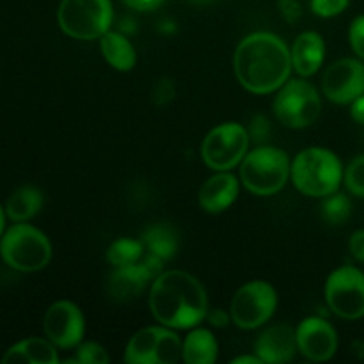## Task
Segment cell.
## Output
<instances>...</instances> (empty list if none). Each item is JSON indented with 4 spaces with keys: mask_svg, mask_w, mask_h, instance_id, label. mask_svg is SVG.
Here are the masks:
<instances>
[{
    "mask_svg": "<svg viewBox=\"0 0 364 364\" xmlns=\"http://www.w3.org/2000/svg\"><path fill=\"white\" fill-rule=\"evenodd\" d=\"M233 68L242 87L252 95L279 91L294 70L287 43L272 32L245 36L235 50Z\"/></svg>",
    "mask_w": 364,
    "mask_h": 364,
    "instance_id": "cell-1",
    "label": "cell"
},
{
    "mask_svg": "<svg viewBox=\"0 0 364 364\" xmlns=\"http://www.w3.org/2000/svg\"><path fill=\"white\" fill-rule=\"evenodd\" d=\"M149 309L162 326L192 329L208 315V297L198 277L183 270H169L153 281Z\"/></svg>",
    "mask_w": 364,
    "mask_h": 364,
    "instance_id": "cell-2",
    "label": "cell"
},
{
    "mask_svg": "<svg viewBox=\"0 0 364 364\" xmlns=\"http://www.w3.org/2000/svg\"><path fill=\"white\" fill-rule=\"evenodd\" d=\"M343 174L340 159L331 149L318 146L302 149L290 167L295 188L309 198H326L338 192Z\"/></svg>",
    "mask_w": 364,
    "mask_h": 364,
    "instance_id": "cell-3",
    "label": "cell"
},
{
    "mask_svg": "<svg viewBox=\"0 0 364 364\" xmlns=\"http://www.w3.org/2000/svg\"><path fill=\"white\" fill-rule=\"evenodd\" d=\"M0 256L18 272H38L52 259V244L38 228L16 223L0 238Z\"/></svg>",
    "mask_w": 364,
    "mask_h": 364,
    "instance_id": "cell-4",
    "label": "cell"
},
{
    "mask_svg": "<svg viewBox=\"0 0 364 364\" xmlns=\"http://www.w3.org/2000/svg\"><path fill=\"white\" fill-rule=\"evenodd\" d=\"M290 160L287 153L274 146H259L240 162V180L256 196L277 194L290 178Z\"/></svg>",
    "mask_w": 364,
    "mask_h": 364,
    "instance_id": "cell-5",
    "label": "cell"
},
{
    "mask_svg": "<svg viewBox=\"0 0 364 364\" xmlns=\"http://www.w3.org/2000/svg\"><path fill=\"white\" fill-rule=\"evenodd\" d=\"M112 16L110 0H63L57 11L60 31L80 41L102 38L109 32Z\"/></svg>",
    "mask_w": 364,
    "mask_h": 364,
    "instance_id": "cell-6",
    "label": "cell"
},
{
    "mask_svg": "<svg viewBox=\"0 0 364 364\" xmlns=\"http://www.w3.org/2000/svg\"><path fill=\"white\" fill-rule=\"evenodd\" d=\"M322 112V98L311 82L288 80L277 91L274 100V114L281 124L294 130L311 127Z\"/></svg>",
    "mask_w": 364,
    "mask_h": 364,
    "instance_id": "cell-7",
    "label": "cell"
},
{
    "mask_svg": "<svg viewBox=\"0 0 364 364\" xmlns=\"http://www.w3.org/2000/svg\"><path fill=\"white\" fill-rule=\"evenodd\" d=\"M123 359L128 364H174L183 359V341L171 327H146L128 341Z\"/></svg>",
    "mask_w": 364,
    "mask_h": 364,
    "instance_id": "cell-8",
    "label": "cell"
},
{
    "mask_svg": "<svg viewBox=\"0 0 364 364\" xmlns=\"http://www.w3.org/2000/svg\"><path fill=\"white\" fill-rule=\"evenodd\" d=\"M249 137L247 128L240 123H223L206 134L201 146L203 162L213 171H231L247 155Z\"/></svg>",
    "mask_w": 364,
    "mask_h": 364,
    "instance_id": "cell-9",
    "label": "cell"
},
{
    "mask_svg": "<svg viewBox=\"0 0 364 364\" xmlns=\"http://www.w3.org/2000/svg\"><path fill=\"white\" fill-rule=\"evenodd\" d=\"M277 308V294L267 281L245 283L231 301V322L245 331L265 326Z\"/></svg>",
    "mask_w": 364,
    "mask_h": 364,
    "instance_id": "cell-10",
    "label": "cell"
},
{
    "mask_svg": "<svg viewBox=\"0 0 364 364\" xmlns=\"http://www.w3.org/2000/svg\"><path fill=\"white\" fill-rule=\"evenodd\" d=\"M326 301L331 311L343 320L364 316V274L352 265L340 267L326 281Z\"/></svg>",
    "mask_w": 364,
    "mask_h": 364,
    "instance_id": "cell-11",
    "label": "cell"
},
{
    "mask_svg": "<svg viewBox=\"0 0 364 364\" xmlns=\"http://www.w3.org/2000/svg\"><path fill=\"white\" fill-rule=\"evenodd\" d=\"M164 262L156 256L148 255L142 256L139 263L128 267H116L107 281V294L117 304L132 302L144 294L148 284L153 277H159L162 274Z\"/></svg>",
    "mask_w": 364,
    "mask_h": 364,
    "instance_id": "cell-12",
    "label": "cell"
},
{
    "mask_svg": "<svg viewBox=\"0 0 364 364\" xmlns=\"http://www.w3.org/2000/svg\"><path fill=\"white\" fill-rule=\"evenodd\" d=\"M43 329L57 348H75L84 340V313L71 301L53 302L45 313Z\"/></svg>",
    "mask_w": 364,
    "mask_h": 364,
    "instance_id": "cell-13",
    "label": "cell"
},
{
    "mask_svg": "<svg viewBox=\"0 0 364 364\" xmlns=\"http://www.w3.org/2000/svg\"><path fill=\"white\" fill-rule=\"evenodd\" d=\"M322 91L327 100L347 105L364 95V63L340 59L331 64L322 77Z\"/></svg>",
    "mask_w": 364,
    "mask_h": 364,
    "instance_id": "cell-14",
    "label": "cell"
},
{
    "mask_svg": "<svg viewBox=\"0 0 364 364\" xmlns=\"http://www.w3.org/2000/svg\"><path fill=\"white\" fill-rule=\"evenodd\" d=\"M297 347L309 361H329L338 350V334L327 320L308 316L297 327Z\"/></svg>",
    "mask_w": 364,
    "mask_h": 364,
    "instance_id": "cell-15",
    "label": "cell"
},
{
    "mask_svg": "<svg viewBox=\"0 0 364 364\" xmlns=\"http://www.w3.org/2000/svg\"><path fill=\"white\" fill-rule=\"evenodd\" d=\"M297 329L288 323H276L263 331L255 343V352L263 363L281 364L294 359L297 352Z\"/></svg>",
    "mask_w": 364,
    "mask_h": 364,
    "instance_id": "cell-16",
    "label": "cell"
},
{
    "mask_svg": "<svg viewBox=\"0 0 364 364\" xmlns=\"http://www.w3.org/2000/svg\"><path fill=\"white\" fill-rule=\"evenodd\" d=\"M199 205L208 213H220L230 208L238 198V180L228 171H219L208 178L199 191Z\"/></svg>",
    "mask_w": 364,
    "mask_h": 364,
    "instance_id": "cell-17",
    "label": "cell"
},
{
    "mask_svg": "<svg viewBox=\"0 0 364 364\" xmlns=\"http://www.w3.org/2000/svg\"><path fill=\"white\" fill-rule=\"evenodd\" d=\"M291 66L301 77H311L326 59V43L318 32L306 31L295 39L294 46L290 50Z\"/></svg>",
    "mask_w": 364,
    "mask_h": 364,
    "instance_id": "cell-18",
    "label": "cell"
},
{
    "mask_svg": "<svg viewBox=\"0 0 364 364\" xmlns=\"http://www.w3.org/2000/svg\"><path fill=\"white\" fill-rule=\"evenodd\" d=\"M4 364H18V363H36V364H57L59 355H57L55 345L46 338H27L20 343L13 345L9 350L4 354Z\"/></svg>",
    "mask_w": 364,
    "mask_h": 364,
    "instance_id": "cell-19",
    "label": "cell"
},
{
    "mask_svg": "<svg viewBox=\"0 0 364 364\" xmlns=\"http://www.w3.org/2000/svg\"><path fill=\"white\" fill-rule=\"evenodd\" d=\"M100 48H102L107 63L117 71L134 70L135 63H137V53H135L134 45L127 36L119 34V32H105L100 38Z\"/></svg>",
    "mask_w": 364,
    "mask_h": 364,
    "instance_id": "cell-20",
    "label": "cell"
},
{
    "mask_svg": "<svg viewBox=\"0 0 364 364\" xmlns=\"http://www.w3.org/2000/svg\"><path fill=\"white\" fill-rule=\"evenodd\" d=\"M219 358L215 336L206 329H194L183 341V361L187 364H213Z\"/></svg>",
    "mask_w": 364,
    "mask_h": 364,
    "instance_id": "cell-21",
    "label": "cell"
},
{
    "mask_svg": "<svg viewBox=\"0 0 364 364\" xmlns=\"http://www.w3.org/2000/svg\"><path fill=\"white\" fill-rule=\"evenodd\" d=\"M43 208V194L36 187H20L6 203V215L14 223H27Z\"/></svg>",
    "mask_w": 364,
    "mask_h": 364,
    "instance_id": "cell-22",
    "label": "cell"
},
{
    "mask_svg": "<svg viewBox=\"0 0 364 364\" xmlns=\"http://www.w3.org/2000/svg\"><path fill=\"white\" fill-rule=\"evenodd\" d=\"M142 244L148 255L156 256L162 262L173 258L178 251V235L167 224H155L148 228L141 237Z\"/></svg>",
    "mask_w": 364,
    "mask_h": 364,
    "instance_id": "cell-23",
    "label": "cell"
},
{
    "mask_svg": "<svg viewBox=\"0 0 364 364\" xmlns=\"http://www.w3.org/2000/svg\"><path fill=\"white\" fill-rule=\"evenodd\" d=\"M144 244L135 238H117L107 249V262L116 267H128L139 263L144 256Z\"/></svg>",
    "mask_w": 364,
    "mask_h": 364,
    "instance_id": "cell-24",
    "label": "cell"
},
{
    "mask_svg": "<svg viewBox=\"0 0 364 364\" xmlns=\"http://www.w3.org/2000/svg\"><path fill=\"white\" fill-rule=\"evenodd\" d=\"M352 213L350 199L341 192H334V194L326 196L323 198L322 206H320V215L331 226H341L348 220Z\"/></svg>",
    "mask_w": 364,
    "mask_h": 364,
    "instance_id": "cell-25",
    "label": "cell"
},
{
    "mask_svg": "<svg viewBox=\"0 0 364 364\" xmlns=\"http://www.w3.org/2000/svg\"><path fill=\"white\" fill-rule=\"evenodd\" d=\"M343 181L350 194H354L355 198H364V155H359L348 164Z\"/></svg>",
    "mask_w": 364,
    "mask_h": 364,
    "instance_id": "cell-26",
    "label": "cell"
},
{
    "mask_svg": "<svg viewBox=\"0 0 364 364\" xmlns=\"http://www.w3.org/2000/svg\"><path fill=\"white\" fill-rule=\"evenodd\" d=\"M110 361L109 354L102 345L95 343V341H85L77 347V354L73 359L68 363H78V364H107Z\"/></svg>",
    "mask_w": 364,
    "mask_h": 364,
    "instance_id": "cell-27",
    "label": "cell"
},
{
    "mask_svg": "<svg viewBox=\"0 0 364 364\" xmlns=\"http://www.w3.org/2000/svg\"><path fill=\"white\" fill-rule=\"evenodd\" d=\"M348 7V0H311L313 13L322 18H333L343 13Z\"/></svg>",
    "mask_w": 364,
    "mask_h": 364,
    "instance_id": "cell-28",
    "label": "cell"
},
{
    "mask_svg": "<svg viewBox=\"0 0 364 364\" xmlns=\"http://www.w3.org/2000/svg\"><path fill=\"white\" fill-rule=\"evenodd\" d=\"M348 41L359 59L364 60V14L355 18L348 28Z\"/></svg>",
    "mask_w": 364,
    "mask_h": 364,
    "instance_id": "cell-29",
    "label": "cell"
},
{
    "mask_svg": "<svg viewBox=\"0 0 364 364\" xmlns=\"http://www.w3.org/2000/svg\"><path fill=\"white\" fill-rule=\"evenodd\" d=\"M249 132V137L255 139L256 142H263L270 134V124L269 119L262 114H256V116L251 117V124L247 128Z\"/></svg>",
    "mask_w": 364,
    "mask_h": 364,
    "instance_id": "cell-30",
    "label": "cell"
},
{
    "mask_svg": "<svg viewBox=\"0 0 364 364\" xmlns=\"http://www.w3.org/2000/svg\"><path fill=\"white\" fill-rule=\"evenodd\" d=\"M176 91H174V84L169 78H162V80L156 82L155 89H153V102L156 105H166L171 100L174 98Z\"/></svg>",
    "mask_w": 364,
    "mask_h": 364,
    "instance_id": "cell-31",
    "label": "cell"
},
{
    "mask_svg": "<svg viewBox=\"0 0 364 364\" xmlns=\"http://www.w3.org/2000/svg\"><path fill=\"white\" fill-rule=\"evenodd\" d=\"M277 6H279L281 14H283V16L287 18L290 23H294L295 20H299V18H301L302 9H301V4H299V0H277Z\"/></svg>",
    "mask_w": 364,
    "mask_h": 364,
    "instance_id": "cell-32",
    "label": "cell"
},
{
    "mask_svg": "<svg viewBox=\"0 0 364 364\" xmlns=\"http://www.w3.org/2000/svg\"><path fill=\"white\" fill-rule=\"evenodd\" d=\"M348 251L358 262L364 263V230L352 233L350 240H348Z\"/></svg>",
    "mask_w": 364,
    "mask_h": 364,
    "instance_id": "cell-33",
    "label": "cell"
},
{
    "mask_svg": "<svg viewBox=\"0 0 364 364\" xmlns=\"http://www.w3.org/2000/svg\"><path fill=\"white\" fill-rule=\"evenodd\" d=\"M166 0H123L124 6H128L130 9L141 11V13H148V11L156 9L160 7Z\"/></svg>",
    "mask_w": 364,
    "mask_h": 364,
    "instance_id": "cell-34",
    "label": "cell"
},
{
    "mask_svg": "<svg viewBox=\"0 0 364 364\" xmlns=\"http://www.w3.org/2000/svg\"><path fill=\"white\" fill-rule=\"evenodd\" d=\"M206 318L210 320V323H212L213 327H219V329H223V327H226L228 323H230L231 315H228L224 309H212V311L206 315Z\"/></svg>",
    "mask_w": 364,
    "mask_h": 364,
    "instance_id": "cell-35",
    "label": "cell"
},
{
    "mask_svg": "<svg viewBox=\"0 0 364 364\" xmlns=\"http://www.w3.org/2000/svg\"><path fill=\"white\" fill-rule=\"evenodd\" d=\"M350 116L352 119L355 121V123L363 124L364 127V95L359 96L358 100H354V102L350 103Z\"/></svg>",
    "mask_w": 364,
    "mask_h": 364,
    "instance_id": "cell-36",
    "label": "cell"
},
{
    "mask_svg": "<svg viewBox=\"0 0 364 364\" xmlns=\"http://www.w3.org/2000/svg\"><path fill=\"white\" fill-rule=\"evenodd\" d=\"M233 364H263L262 359L258 358V355H238V358H235Z\"/></svg>",
    "mask_w": 364,
    "mask_h": 364,
    "instance_id": "cell-37",
    "label": "cell"
},
{
    "mask_svg": "<svg viewBox=\"0 0 364 364\" xmlns=\"http://www.w3.org/2000/svg\"><path fill=\"white\" fill-rule=\"evenodd\" d=\"M352 354L364 361V341H354V343H352Z\"/></svg>",
    "mask_w": 364,
    "mask_h": 364,
    "instance_id": "cell-38",
    "label": "cell"
},
{
    "mask_svg": "<svg viewBox=\"0 0 364 364\" xmlns=\"http://www.w3.org/2000/svg\"><path fill=\"white\" fill-rule=\"evenodd\" d=\"M4 228H6V212H4V208L0 206V238H2L4 235Z\"/></svg>",
    "mask_w": 364,
    "mask_h": 364,
    "instance_id": "cell-39",
    "label": "cell"
},
{
    "mask_svg": "<svg viewBox=\"0 0 364 364\" xmlns=\"http://www.w3.org/2000/svg\"><path fill=\"white\" fill-rule=\"evenodd\" d=\"M188 2H192V4H208V2H213V0H188Z\"/></svg>",
    "mask_w": 364,
    "mask_h": 364,
    "instance_id": "cell-40",
    "label": "cell"
}]
</instances>
